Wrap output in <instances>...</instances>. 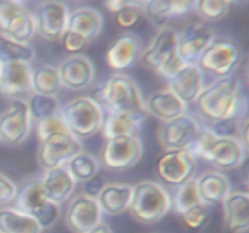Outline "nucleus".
Returning a JSON list of instances; mask_svg holds the SVG:
<instances>
[{"instance_id":"1","label":"nucleus","mask_w":249,"mask_h":233,"mask_svg":"<svg viewBox=\"0 0 249 233\" xmlns=\"http://www.w3.org/2000/svg\"><path fill=\"white\" fill-rule=\"evenodd\" d=\"M194 104L206 124L243 119L247 112V100L241 91V82L233 75L214 79L206 85Z\"/></svg>"},{"instance_id":"2","label":"nucleus","mask_w":249,"mask_h":233,"mask_svg":"<svg viewBox=\"0 0 249 233\" xmlns=\"http://www.w3.org/2000/svg\"><path fill=\"white\" fill-rule=\"evenodd\" d=\"M90 97L107 114H126L141 123L148 116L140 89L129 75H109Z\"/></svg>"},{"instance_id":"3","label":"nucleus","mask_w":249,"mask_h":233,"mask_svg":"<svg viewBox=\"0 0 249 233\" xmlns=\"http://www.w3.org/2000/svg\"><path fill=\"white\" fill-rule=\"evenodd\" d=\"M187 150L196 159L206 160L218 171L238 169L247 155L238 138L218 137L206 125Z\"/></svg>"},{"instance_id":"4","label":"nucleus","mask_w":249,"mask_h":233,"mask_svg":"<svg viewBox=\"0 0 249 233\" xmlns=\"http://www.w3.org/2000/svg\"><path fill=\"white\" fill-rule=\"evenodd\" d=\"M129 213L142 225H155L172 210L170 193L162 183L151 180L140 181L133 186Z\"/></svg>"},{"instance_id":"5","label":"nucleus","mask_w":249,"mask_h":233,"mask_svg":"<svg viewBox=\"0 0 249 233\" xmlns=\"http://www.w3.org/2000/svg\"><path fill=\"white\" fill-rule=\"evenodd\" d=\"M140 61L146 68L167 80L170 79L184 66L178 56V32L168 26L158 29L141 51Z\"/></svg>"},{"instance_id":"6","label":"nucleus","mask_w":249,"mask_h":233,"mask_svg":"<svg viewBox=\"0 0 249 233\" xmlns=\"http://www.w3.org/2000/svg\"><path fill=\"white\" fill-rule=\"evenodd\" d=\"M14 208L36 221L41 230L53 227L61 215V206L49 201L44 196L40 177H28L17 187Z\"/></svg>"},{"instance_id":"7","label":"nucleus","mask_w":249,"mask_h":233,"mask_svg":"<svg viewBox=\"0 0 249 233\" xmlns=\"http://www.w3.org/2000/svg\"><path fill=\"white\" fill-rule=\"evenodd\" d=\"M68 133L77 140H85L96 135L102 129L105 112L90 96H78L61 106Z\"/></svg>"},{"instance_id":"8","label":"nucleus","mask_w":249,"mask_h":233,"mask_svg":"<svg viewBox=\"0 0 249 233\" xmlns=\"http://www.w3.org/2000/svg\"><path fill=\"white\" fill-rule=\"evenodd\" d=\"M242 61L240 46L229 38H215L199 57L198 67L214 79L233 75Z\"/></svg>"},{"instance_id":"9","label":"nucleus","mask_w":249,"mask_h":233,"mask_svg":"<svg viewBox=\"0 0 249 233\" xmlns=\"http://www.w3.org/2000/svg\"><path fill=\"white\" fill-rule=\"evenodd\" d=\"M196 172L197 159L189 150H164L156 162V174L172 188L194 180Z\"/></svg>"},{"instance_id":"10","label":"nucleus","mask_w":249,"mask_h":233,"mask_svg":"<svg viewBox=\"0 0 249 233\" xmlns=\"http://www.w3.org/2000/svg\"><path fill=\"white\" fill-rule=\"evenodd\" d=\"M0 34L28 44L36 34L33 14L21 1L0 0Z\"/></svg>"},{"instance_id":"11","label":"nucleus","mask_w":249,"mask_h":233,"mask_svg":"<svg viewBox=\"0 0 249 233\" xmlns=\"http://www.w3.org/2000/svg\"><path fill=\"white\" fill-rule=\"evenodd\" d=\"M142 153V141L138 135L114 137L102 146L101 163L112 171H125L138 164Z\"/></svg>"},{"instance_id":"12","label":"nucleus","mask_w":249,"mask_h":233,"mask_svg":"<svg viewBox=\"0 0 249 233\" xmlns=\"http://www.w3.org/2000/svg\"><path fill=\"white\" fill-rule=\"evenodd\" d=\"M32 128L26 100H11L0 114V141L7 146H18L28 138Z\"/></svg>"},{"instance_id":"13","label":"nucleus","mask_w":249,"mask_h":233,"mask_svg":"<svg viewBox=\"0 0 249 233\" xmlns=\"http://www.w3.org/2000/svg\"><path fill=\"white\" fill-rule=\"evenodd\" d=\"M215 38L214 31L206 22L189 23L178 33V56L184 65H197L202 53Z\"/></svg>"},{"instance_id":"14","label":"nucleus","mask_w":249,"mask_h":233,"mask_svg":"<svg viewBox=\"0 0 249 233\" xmlns=\"http://www.w3.org/2000/svg\"><path fill=\"white\" fill-rule=\"evenodd\" d=\"M203 124L190 114H184L173 120L163 123L158 129V142L170 150H187L201 133Z\"/></svg>"},{"instance_id":"15","label":"nucleus","mask_w":249,"mask_h":233,"mask_svg":"<svg viewBox=\"0 0 249 233\" xmlns=\"http://www.w3.org/2000/svg\"><path fill=\"white\" fill-rule=\"evenodd\" d=\"M68 7L57 0H46L36 5L33 18L36 34L49 41H60L67 29Z\"/></svg>"},{"instance_id":"16","label":"nucleus","mask_w":249,"mask_h":233,"mask_svg":"<svg viewBox=\"0 0 249 233\" xmlns=\"http://www.w3.org/2000/svg\"><path fill=\"white\" fill-rule=\"evenodd\" d=\"M102 216L96 199L80 193L68 201L65 223L72 233H88L102 222Z\"/></svg>"},{"instance_id":"17","label":"nucleus","mask_w":249,"mask_h":233,"mask_svg":"<svg viewBox=\"0 0 249 233\" xmlns=\"http://www.w3.org/2000/svg\"><path fill=\"white\" fill-rule=\"evenodd\" d=\"M83 150L82 142L70 133L55 135L39 143L38 163L44 170L63 166L66 163Z\"/></svg>"},{"instance_id":"18","label":"nucleus","mask_w":249,"mask_h":233,"mask_svg":"<svg viewBox=\"0 0 249 233\" xmlns=\"http://www.w3.org/2000/svg\"><path fill=\"white\" fill-rule=\"evenodd\" d=\"M63 89L80 91L94 83L95 67L84 55H70L57 66Z\"/></svg>"},{"instance_id":"19","label":"nucleus","mask_w":249,"mask_h":233,"mask_svg":"<svg viewBox=\"0 0 249 233\" xmlns=\"http://www.w3.org/2000/svg\"><path fill=\"white\" fill-rule=\"evenodd\" d=\"M0 94L11 100L31 96V63L14 62L0 66Z\"/></svg>"},{"instance_id":"20","label":"nucleus","mask_w":249,"mask_h":233,"mask_svg":"<svg viewBox=\"0 0 249 233\" xmlns=\"http://www.w3.org/2000/svg\"><path fill=\"white\" fill-rule=\"evenodd\" d=\"M203 87V72L198 65H184L170 79H168L167 89L189 106L196 102Z\"/></svg>"},{"instance_id":"21","label":"nucleus","mask_w":249,"mask_h":233,"mask_svg":"<svg viewBox=\"0 0 249 233\" xmlns=\"http://www.w3.org/2000/svg\"><path fill=\"white\" fill-rule=\"evenodd\" d=\"M223 225L228 233H245L249 231V193L231 191L224 201Z\"/></svg>"},{"instance_id":"22","label":"nucleus","mask_w":249,"mask_h":233,"mask_svg":"<svg viewBox=\"0 0 249 233\" xmlns=\"http://www.w3.org/2000/svg\"><path fill=\"white\" fill-rule=\"evenodd\" d=\"M40 182L45 198L60 206L73 196L77 187V182L71 176L65 165L44 170Z\"/></svg>"},{"instance_id":"23","label":"nucleus","mask_w":249,"mask_h":233,"mask_svg":"<svg viewBox=\"0 0 249 233\" xmlns=\"http://www.w3.org/2000/svg\"><path fill=\"white\" fill-rule=\"evenodd\" d=\"M141 43L134 34L125 33L113 40L106 51V62L113 70H125L135 65L141 55Z\"/></svg>"},{"instance_id":"24","label":"nucleus","mask_w":249,"mask_h":233,"mask_svg":"<svg viewBox=\"0 0 249 233\" xmlns=\"http://www.w3.org/2000/svg\"><path fill=\"white\" fill-rule=\"evenodd\" d=\"M195 179L201 203L208 208L223 203L232 191L229 177L218 170H207Z\"/></svg>"},{"instance_id":"25","label":"nucleus","mask_w":249,"mask_h":233,"mask_svg":"<svg viewBox=\"0 0 249 233\" xmlns=\"http://www.w3.org/2000/svg\"><path fill=\"white\" fill-rule=\"evenodd\" d=\"M145 108L148 116L158 119L162 124L187 113L186 104L168 89L151 94L145 100Z\"/></svg>"},{"instance_id":"26","label":"nucleus","mask_w":249,"mask_h":233,"mask_svg":"<svg viewBox=\"0 0 249 233\" xmlns=\"http://www.w3.org/2000/svg\"><path fill=\"white\" fill-rule=\"evenodd\" d=\"M133 196V184L109 182L96 197V201L105 215H119L128 210Z\"/></svg>"},{"instance_id":"27","label":"nucleus","mask_w":249,"mask_h":233,"mask_svg":"<svg viewBox=\"0 0 249 233\" xmlns=\"http://www.w3.org/2000/svg\"><path fill=\"white\" fill-rule=\"evenodd\" d=\"M104 26L102 15L90 6L77 7L68 15L67 29L83 36L88 43L100 35Z\"/></svg>"},{"instance_id":"28","label":"nucleus","mask_w":249,"mask_h":233,"mask_svg":"<svg viewBox=\"0 0 249 233\" xmlns=\"http://www.w3.org/2000/svg\"><path fill=\"white\" fill-rule=\"evenodd\" d=\"M63 89L57 67L40 65L32 68V94L56 97Z\"/></svg>"},{"instance_id":"29","label":"nucleus","mask_w":249,"mask_h":233,"mask_svg":"<svg viewBox=\"0 0 249 233\" xmlns=\"http://www.w3.org/2000/svg\"><path fill=\"white\" fill-rule=\"evenodd\" d=\"M32 216L12 208L0 209V233H41Z\"/></svg>"},{"instance_id":"30","label":"nucleus","mask_w":249,"mask_h":233,"mask_svg":"<svg viewBox=\"0 0 249 233\" xmlns=\"http://www.w3.org/2000/svg\"><path fill=\"white\" fill-rule=\"evenodd\" d=\"M141 121L126 114H107L102 125V135L105 140H111L121 136L138 135Z\"/></svg>"},{"instance_id":"31","label":"nucleus","mask_w":249,"mask_h":233,"mask_svg":"<svg viewBox=\"0 0 249 233\" xmlns=\"http://www.w3.org/2000/svg\"><path fill=\"white\" fill-rule=\"evenodd\" d=\"M65 166L77 183H84L96 176L100 170V162L92 154L82 150L71 158Z\"/></svg>"},{"instance_id":"32","label":"nucleus","mask_w":249,"mask_h":233,"mask_svg":"<svg viewBox=\"0 0 249 233\" xmlns=\"http://www.w3.org/2000/svg\"><path fill=\"white\" fill-rule=\"evenodd\" d=\"M34 50L29 44L18 43L0 34V66L14 62L31 63Z\"/></svg>"},{"instance_id":"33","label":"nucleus","mask_w":249,"mask_h":233,"mask_svg":"<svg viewBox=\"0 0 249 233\" xmlns=\"http://www.w3.org/2000/svg\"><path fill=\"white\" fill-rule=\"evenodd\" d=\"M169 193L170 200H172V209L178 215H181L182 213L194 208L197 204H201L198 191H197L196 179L174 187Z\"/></svg>"},{"instance_id":"34","label":"nucleus","mask_w":249,"mask_h":233,"mask_svg":"<svg viewBox=\"0 0 249 233\" xmlns=\"http://www.w3.org/2000/svg\"><path fill=\"white\" fill-rule=\"evenodd\" d=\"M26 101L31 119L36 123L58 113L61 109V104L56 97L32 94Z\"/></svg>"},{"instance_id":"35","label":"nucleus","mask_w":249,"mask_h":233,"mask_svg":"<svg viewBox=\"0 0 249 233\" xmlns=\"http://www.w3.org/2000/svg\"><path fill=\"white\" fill-rule=\"evenodd\" d=\"M231 5L229 0H198L195 11L203 22H216L228 16Z\"/></svg>"},{"instance_id":"36","label":"nucleus","mask_w":249,"mask_h":233,"mask_svg":"<svg viewBox=\"0 0 249 233\" xmlns=\"http://www.w3.org/2000/svg\"><path fill=\"white\" fill-rule=\"evenodd\" d=\"M142 11L147 18L158 29L167 26L170 19L169 0H146L142 1Z\"/></svg>"},{"instance_id":"37","label":"nucleus","mask_w":249,"mask_h":233,"mask_svg":"<svg viewBox=\"0 0 249 233\" xmlns=\"http://www.w3.org/2000/svg\"><path fill=\"white\" fill-rule=\"evenodd\" d=\"M145 18L142 11V1L130 0L126 6L114 14V21L122 29H134Z\"/></svg>"},{"instance_id":"38","label":"nucleus","mask_w":249,"mask_h":233,"mask_svg":"<svg viewBox=\"0 0 249 233\" xmlns=\"http://www.w3.org/2000/svg\"><path fill=\"white\" fill-rule=\"evenodd\" d=\"M182 223L191 231H201L208 226L212 220L211 209L204 204H197L180 215Z\"/></svg>"},{"instance_id":"39","label":"nucleus","mask_w":249,"mask_h":233,"mask_svg":"<svg viewBox=\"0 0 249 233\" xmlns=\"http://www.w3.org/2000/svg\"><path fill=\"white\" fill-rule=\"evenodd\" d=\"M66 133H68V129L61 112L36 123V135H38L39 142L48 140L55 135Z\"/></svg>"},{"instance_id":"40","label":"nucleus","mask_w":249,"mask_h":233,"mask_svg":"<svg viewBox=\"0 0 249 233\" xmlns=\"http://www.w3.org/2000/svg\"><path fill=\"white\" fill-rule=\"evenodd\" d=\"M243 119H229V120L215 121V123L203 124L218 137H235L237 138L241 121Z\"/></svg>"},{"instance_id":"41","label":"nucleus","mask_w":249,"mask_h":233,"mask_svg":"<svg viewBox=\"0 0 249 233\" xmlns=\"http://www.w3.org/2000/svg\"><path fill=\"white\" fill-rule=\"evenodd\" d=\"M60 41L62 43V46L66 52L71 53V55H80V52L89 44L83 36L78 35L77 33H74L72 31H68V29H66V32L63 33Z\"/></svg>"},{"instance_id":"42","label":"nucleus","mask_w":249,"mask_h":233,"mask_svg":"<svg viewBox=\"0 0 249 233\" xmlns=\"http://www.w3.org/2000/svg\"><path fill=\"white\" fill-rule=\"evenodd\" d=\"M196 0H169L170 18L185 17L195 11Z\"/></svg>"},{"instance_id":"43","label":"nucleus","mask_w":249,"mask_h":233,"mask_svg":"<svg viewBox=\"0 0 249 233\" xmlns=\"http://www.w3.org/2000/svg\"><path fill=\"white\" fill-rule=\"evenodd\" d=\"M17 186L6 175L0 172V206L14 201L16 196Z\"/></svg>"},{"instance_id":"44","label":"nucleus","mask_w":249,"mask_h":233,"mask_svg":"<svg viewBox=\"0 0 249 233\" xmlns=\"http://www.w3.org/2000/svg\"><path fill=\"white\" fill-rule=\"evenodd\" d=\"M105 184H106V181L101 176L96 175L91 180L83 183V193L89 197H92V198H96L105 187Z\"/></svg>"},{"instance_id":"45","label":"nucleus","mask_w":249,"mask_h":233,"mask_svg":"<svg viewBox=\"0 0 249 233\" xmlns=\"http://www.w3.org/2000/svg\"><path fill=\"white\" fill-rule=\"evenodd\" d=\"M237 138L242 145L246 154L249 155V118H243V120L241 121Z\"/></svg>"},{"instance_id":"46","label":"nucleus","mask_w":249,"mask_h":233,"mask_svg":"<svg viewBox=\"0 0 249 233\" xmlns=\"http://www.w3.org/2000/svg\"><path fill=\"white\" fill-rule=\"evenodd\" d=\"M129 2H130V0H106L102 5H104V7H106L107 11L114 15L119 10L123 9L124 6H126Z\"/></svg>"},{"instance_id":"47","label":"nucleus","mask_w":249,"mask_h":233,"mask_svg":"<svg viewBox=\"0 0 249 233\" xmlns=\"http://www.w3.org/2000/svg\"><path fill=\"white\" fill-rule=\"evenodd\" d=\"M241 171H242V181L246 187V192L249 193V155H246L245 160L240 166Z\"/></svg>"},{"instance_id":"48","label":"nucleus","mask_w":249,"mask_h":233,"mask_svg":"<svg viewBox=\"0 0 249 233\" xmlns=\"http://www.w3.org/2000/svg\"><path fill=\"white\" fill-rule=\"evenodd\" d=\"M88 233H113V232H112V230L106 225V223L101 222L100 225H97L96 227L92 228V230L89 231Z\"/></svg>"},{"instance_id":"49","label":"nucleus","mask_w":249,"mask_h":233,"mask_svg":"<svg viewBox=\"0 0 249 233\" xmlns=\"http://www.w3.org/2000/svg\"><path fill=\"white\" fill-rule=\"evenodd\" d=\"M245 78H246V82H247V84L249 85V57H248V61L247 63H246V67H245Z\"/></svg>"}]
</instances>
